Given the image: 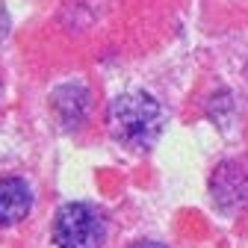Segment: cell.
Masks as SVG:
<instances>
[{
    "mask_svg": "<svg viewBox=\"0 0 248 248\" xmlns=\"http://www.w3.org/2000/svg\"><path fill=\"white\" fill-rule=\"evenodd\" d=\"M33 210V189L21 177L0 180V228H12L24 222Z\"/></svg>",
    "mask_w": 248,
    "mask_h": 248,
    "instance_id": "3957f363",
    "label": "cell"
},
{
    "mask_svg": "<svg viewBox=\"0 0 248 248\" xmlns=\"http://www.w3.org/2000/svg\"><path fill=\"white\" fill-rule=\"evenodd\" d=\"M109 133L130 145V148H151L163 130V107L148 92H127L109 104Z\"/></svg>",
    "mask_w": 248,
    "mask_h": 248,
    "instance_id": "6da1fadb",
    "label": "cell"
},
{
    "mask_svg": "<svg viewBox=\"0 0 248 248\" xmlns=\"http://www.w3.org/2000/svg\"><path fill=\"white\" fill-rule=\"evenodd\" d=\"M104 239H107V222L92 204L68 201L59 207L53 219V242L59 248H101Z\"/></svg>",
    "mask_w": 248,
    "mask_h": 248,
    "instance_id": "7a4b0ae2",
    "label": "cell"
},
{
    "mask_svg": "<svg viewBox=\"0 0 248 248\" xmlns=\"http://www.w3.org/2000/svg\"><path fill=\"white\" fill-rule=\"evenodd\" d=\"M130 248H166L163 242H136V245H130Z\"/></svg>",
    "mask_w": 248,
    "mask_h": 248,
    "instance_id": "277c9868",
    "label": "cell"
}]
</instances>
